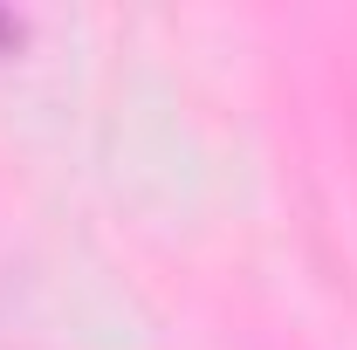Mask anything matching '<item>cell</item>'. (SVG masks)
Masks as SVG:
<instances>
[{"label":"cell","mask_w":357,"mask_h":350,"mask_svg":"<svg viewBox=\"0 0 357 350\" xmlns=\"http://www.w3.org/2000/svg\"><path fill=\"white\" fill-rule=\"evenodd\" d=\"M0 35H14V28H7V21H0Z\"/></svg>","instance_id":"obj_1"}]
</instances>
